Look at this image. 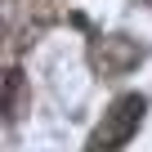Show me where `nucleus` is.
Wrapping results in <instances>:
<instances>
[{
	"label": "nucleus",
	"mask_w": 152,
	"mask_h": 152,
	"mask_svg": "<svg viewBox=\"0 0 152 152\" xmlns=\"http://www.w3.org/2000/svg\"><path fill=\"white\" fill-rule=\"evenodd\" d=\"M90 63L99 76H125L130 67L143 63V49L130 40V36H99L90 45Z\"/></svg>",
	"instance_id": "f03ea898"
},
{
	"label": "nucleus",
	"mask_w": 152,
	"mask_h": 152,
	"mask_svg": "<svg viewBox=\"0 0 152 152\" xmlns=\"http://www.w3.org/2000/svg\"><path fill=\"white\" fill-rule=\"evenodd\" d=\"M143 112H148V99L143 94H121L107 112H103V125L90 134V148L85 152H121L130 143V134L143 125Z\"/></svg>",
	"instance_id": "f257e3e1"
},
{
	"label": "nucleus",
	"mask_w": 152,
	"mask_h": 152,
	"mask_svg": "<svg viewBox=\"0 0 152 152\" xmlns=\"http://www.w3.org/2000/svg\"><path fill=\"white\" fill-rule=\"evenodd\" d=\"M18 90H23V72L9 67V72H5V116H9V121L18 116Z\"/></svg>",
	"instance_id": "7ed1b4c3"
},
{
	"label": "nucleus",
	"mask_w": 152,
	"mask_h": 152,
	"mask_svg": "<svg viewBox=\"0 0 152 152\" xmlns=\"http://www.w3.org/2000/svg\"><path fill=\"white\" fill-rule=\"evenodd\" d=\"M148 5H152V0H148Z\"/></svg>",
	"instance_id": "20e7f679"
}]
</instances>
